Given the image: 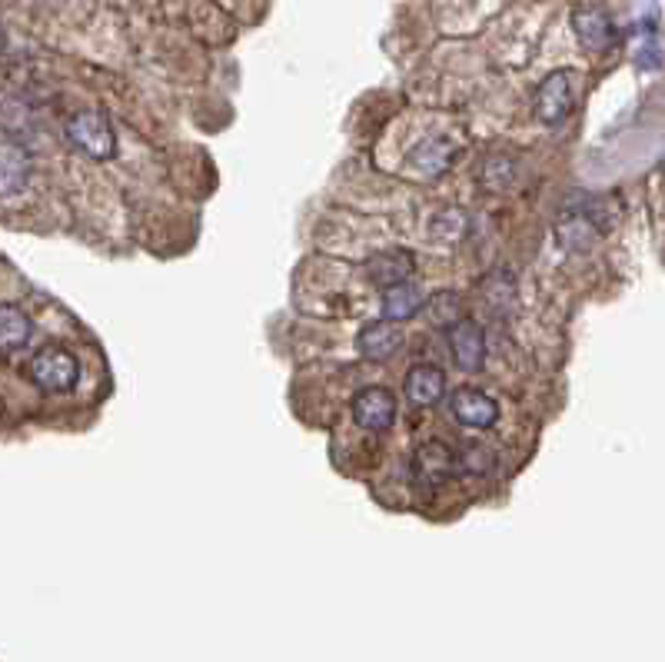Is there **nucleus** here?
<instances>
[{
    "label": "nucleus",
    "mask_w": 665,
    "mask_h": 662,
    "mask_svg": "<svg viewBox=\"0 0 665 662\" xmlns=\"http://www.w3.org/2000/svg\"><path fill=\"white\" fill-rule=\"evenodd\" d=\"M412 269H416L412 253H406V249H399V246L379 249V253H372V256L366 259V276H369V283H372V286H382V289L396 286V283H406V279L412 276Z\"/></svg>",
    "instance_id": "9b49d317"
},
{
    "label": "nucleus",
    "mask_w": 665,
    "mask_h": 662,
    "mask_svg": "<svg viewBox=\"0 0 665 662\" xmlns=\"http://www.w3.org/2000/svg\"><path fill=\"white\" fill-rule=\"evenodd\" d=\"M402 393H406V399L412 406H422V409L436 406L442 399V393H446V376L432 363H416L402 379Z\"/></svg>",
    "instance_id": "f8f14e48"
},
{
    "label": "nucleus",
    "mask_w": 665,
    "mask_h": 662,
    "mask_svg": "<svg viewBox=\"0 0 665 662\" xmlns=\"http://www.w3.org/2000/svg\"><path fill=\"white\" fill-rule=\"evenodd\" d=\"M356 346L366 359L372 363H382V359H392L402 346H406V333L399 329V323H389V319H376V323H366L356 336Z\"/></svg>",
    "instance_id": "9d476101"
},
{
    "label": "nucleus",
    "mask_w": 665,
    "mask_h": 662,
    "mask_svg": "<svg viewBox=\"0 0 665 662\" xmlns=\"http://www.w3.org/2000/svg\"><path fill=\"white\" fill-rule=\"evenodd\" d=\"M572 30L589 53H605L615 43V23L602 7H579L572 13Z\"/></svg>",
    "instance_id": "1a4fd4ad"
},
{
    "label": "nucleus",
    "mask_w": 665,
    "mask_h": 662,
    "mask_svg": "<svg viewBox=\"0 0 665 662\" xmlns=\"http://www.w3.org/2000/svg\"><path fill=\"white\" fill-rule=\"evenodd\" d=\"M449 409L452 416L469 426V429H489L495 419H499V406L492 396H485L482 389L475 386H459L452 396H449Z\"/></svg>",
    "instance_id": "0eeeda50"
},
{
    "label": "nucleus",
    "mask_w": 665,
    "mask_h": 662,
    "mask_svg": "<svg viewBox=\"0 0 665 662\" xmlns=\"http://www.w3.org/2000/svg\"><path fill=\"white\" fill-rule=\"evenodd\" d=\"M446 339H449V356L462 373H479L485 363V336L482 326L472 323L469 316H459L456 323L446 326Z\"/></svg>",
    "instance_id": "423d86ee"
},
{
    "label": "nucleus",
    "mask_w": 665,
    "mask_h": 662,
    "mask_svg": "<svg viewBox=\"0 0 665 662\" xmlns=\"http://www.w3.org/2000/svg\"><path fill=\"white\" fill-rule=\"evenodd\" d=\"M30 333H33L30 316L20 306H13V303H0V349L10 353V349L27 346Z\"/></svg>",
    "instance_id": "dca6fc26"
},
{
    "label": "nucleus",
    "mask_w": 665,
    "mask_h": 662,
    "mask_svg": "<svg viewBox=\"0 0 665 662\" xmlns=\"http://www.w3.org/2000/svg\"><path fill=\"white\" fill-rule=\"evenodd\" d=\"M352 419L359 429H369V432H386L392 422H396V396L392 389L386 386H362L356 396H352Z\"/></svg>",
    "instance_id": "39448f33"
},
{
    "label": "nucleus",
    "mask_w": 665,
    "mask_h": 662,
    "mask_svg": "<svg viewBox=\"0 0 665 662\" xmlns=\"http://www.w3.org/2000/svg\"><path fill=\"white\" fill-rule=\"evenodd\" d=\"M27 373H30L33 386L43 393H70L80 379V363L63 346H43L33 353Z\"/></svg>",
    "instance_id": "f03ea898"
},
{
    "label": "nucleus",
    "mask_w": 665,
    "mask_h": 662,
    "mask_svg": "<svg viewBox=\"0 0 665 662\" xmlns=\"http://www.w3.org/2000/svg\"><path fill=\"white\" fill-rule=\"evenodd\" d=\"M575 70H552L539 86H535V96H532V110L535 116L545 123V126H555L562 123L572 106H575Z\"/></svg>",
    "instance_id": "20e7f679"
},
{
    "label": "nucleus",
    "mask_w": 665,
    "mask_h": 662,
    "mask_svg": "<svg viewBox=\"0 0 665 662\" xmlns=\"http://www.w3.org/2000/svg\"><path fill=\"white\" fill-rule=\"evenodd\" d=\"M419 306H422L419 289H416L412 283H396V286H389L386 296H382V319H389V323H406V319H412V316L419 313Z\"/></svg>",
    "instance_id": "2eb2a0df"
},
{
    "label": "nucleus",
    "mask_w": 665,
    "mask_h": 662,
    "mask_svg": "<svg viewBox=\"0 0 665 662\" xmlns=\"http://www.w3.org/2000/svg\"><path fill=\"white\" fill-rule=\"evenodd\" d=\"M66 140L93 160H110L116 153V133L100 110H76L66 120Z\"/></svg>",
    "instance_id": "7ed1b4c3"
},
{
    "label": "nucleus",
    "mask_w": 665,
    "mask_h": 662,
    "mask_svg": "<svg viewBox=\"0 0 665 662\" xmlns=\"http://www.w3.org/2000/svg\"><path fill=\"white\" fill-rule=\"evenodd\" d=\"M30 180V153L20 143H0V196H13Z\"/></svg>",
    "instance_id": "4468645a"
},
{
    "label": "nucleus",
    "mask_w": 665,
    "mask_h": 662,
    "mask_svg": "<svg viewBox=\"0 0 665 662\" xmlns=\"http://www.w3.org/2000/svg\"><path fill=\"white\" fill-rule=\"evenodd\" d=\"M456 466L459 469H485L489 466V452L482 446H466L462 456H456Z\"/></svg>",
    "instance_id": "a211bd4d"
},
{
    "label": "nucleus",
    "mask_w": 665,
    "mask_h": 662,
    "mask_svg": "<svg viewBox=\"0 0 665 662\" xmlns=\"http://www.w3.org/2000/svg\"><path fill=\"white\" fill-rule=\"evenodd\" d=\"M456 153H459V146H456L452 140H446V136H429V140H422V143L409 153V163H412V170L422 173V176H439V173L452 163Z\"/></svg>",
    "instance_id": "ddd939ff"
},
{
    "label": "nucleus",
    "mask_w": 665,
    "mask_h": 662,
    "mask_svg": "<svg viewBox=\"0 0 665 662\" xmlns=\"http://www.w3.org/2000/svg\"><path fill=\"white\" fill-rule=\"evenodd\" d=\"M412 472L416 479L429 482V486H442L452 472H459L456 466V449L446 446L442 439H426L416 452H412Z\"/></svg>",
    "instance_id": "6e6552de"
},
{
    "label": "nucleus",
    "mask_w": 665,
    "mask_h": 662,
    "mask_svg": "<svg viewBox=\"0 0 665 662\" xmlns=\"http://www.w3.org/2000/svg\"><path fill=\"white\" fill-rule=\"evenodd\" d=\"M615 223V210L605 196H575L572 206H565L559 220V240L569 249H589L602 233H608Z\"/></svg>",
    "instance_id": "f257e3e1"
},
{
    "label": "nucleus",
    "mask_w": 665,
    "mask_h": 662,
    "mask_svg": "<svg viewBox=\"0 0 665 662\" xmlns=\"http://www.w3.org/2000/svg\"><path fill=\"white\" fill-rule=\"evenodd\" d=\"M426 309H429L436 326H449V323H456L462 316V296L456 289H439V293L429 296Z\"/></svg>",
    "instance_id": "f3484780"
}]
</instances>
